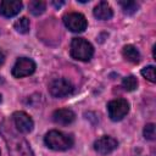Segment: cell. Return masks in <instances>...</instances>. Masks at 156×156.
Wrapping results in <instances>:
<instances>
[{"instance_id": "obj_1", "label": "cell", "mask_w": 156, "mask_h": 156, "mask_svg": "<svg viewBox=\"0 0 156 156\" xmlns=\"http://www.w3.org/2000/svg\"><path fill=\"white\" fill-rule=\"evenodd\" d=\"M0 134L6 143L10 156H34L29 143L17 132L13 123L4 119L0 123Z\"/></svg>"}, {"instance_id": "obj_2", "label": "cell", "mask_w": 156, "mask_h": 156, "mask_svg": "<svg viewBox=\"0 0 156 156\" xmlns=\"http://www.w3.org/2000/svg\"><path fill=\"white\" fill-rule=\"evenodd\" d=\"M45 145L55 151H65L73 146L74 139L72 135L58 132V130H50L44 136Z\"/></svg>"}, {"instance_id": "obj_3", "label": "cell", "mask_w": 156, "mask_h": 156, "mask_svg": "<svg viewBox=\"0 0 156 156\" xmlns=\"http://www.w3.org/2000/svg\"><path fill=\"white\" fill-rule=\"evenodd\" d=\"M71 56L79 61H89L94 55L93 45L84 38H73L69 48Z\"/></svg>"}, {"instance_id": "obj_4", "label": "cell", "mask_w": 156, "mask_h": 156, "mask_svg": "<svg viewBox=\"0 0 156 156\" xmlns=\"http://www.w3.org/2000/svg\"><path fill=\"white\" fill-rule=\"evenodd\" d=\"M74 87L67 78H56L49 84V93L54 98H65L73 93Z\"/></svg>"}, {"instance_id": "obj_5", "label": "cell", "mask_w": 156, "mask_h": 156, "mask_svg": "<svg viewBox=\"0 0 156 156\" xmlns=\"http://www.w3.org/2000/svg\"><path fill=\"white\" fill-rule=\"evenodd\" d=\"M107 112H108V117L112 121H115V122L121 121L129 112V102L126 99L111 100L107 104Z\"/></svg>"}, {"instance_id": "obj_6", "label": "cell", "mask_w": 156, "mask_h": 156, "mask_svg": "<svg viewBox=\"0 0 156 156\" xmlns=\"http://www.w3.org/2000/svg\"><path fill=\"white\" fill-rule=\"evenodd\" d=\"M63 23L65 26L71 30V32H74V33H82L87 29V26H88V22H87V18L84 15L79 13V12H69V13H66L63 16Z\"/></svg>"}, {"instance_id": "obj_7", "label": "cell", "mask_w": 156, "mask_h": 156, "mask_svg": "<svg viewBox=\"0 0 156 156\" xmlns=\"http://www.w3.org/2000/svg\"><path fill=\"white\" fill-rule=\"evenodd\" d=\"M35 68H37L35 62L32 58H29V57H20L15 62L11 73H12V76L15 78H23V77L33 74Z\"/></svg>"}, {"instance_id": "obj_8", "label": "cell", "mask_w": 156, "mask_h": 156, "mask_svg": "<svg viewBox=\"0 0 156 156\" xmlns=\"http://www.w3.org/2000/svg\"><path fill=\"white\" fill-rule=\"evenodd\" d=\"M12 123L15 126V128L23 134L30 133L33 130L34 127V122L32 119V117L26 113L24 111H16L12 115Z\"/></svg>"}, {"instance_id": "obj_9", "label": "cell", "mask_w": 156, "mask_h": 156, "mask_svg": "<svg viewBox=\"0 0 156 156\" xmlns=\"http://www.w3.org/2000/svg\"><path fill=\"white\" fill-rule=\"evenodd\" d=\"M117 146H118V141L108 135H104L94 141V150L101 156L113 152L117 149Z\"/></svg>"}, {"instance_id": "obj_10", "label": "cell", "mask_w": 156, "mask_h": 156, "mask_svg": "<svg viewBox=\"0 0 156 156\" xmlns=\"http://www.w3.org/2000/svg\"><path fill=\"white\" fill-rule=\"evenodd\" d=\"M22 7H23L22 1H18V0H4V1L0 2V15L6 17V18L13 17L17 13H20Z\"/></svg>"}, {"instance_id": "obj_11", "label": "cell", "mask_w": 156, "mask_h": 156, "mask_svg": "<svg viewBox=\"0 0 156 156\" xmlns=\"http://www.w3.org/2000/svg\"><path fill=\"white\" fill-rule=\"evenodd\" d=\"M76 119V113L69 108H58L52 113V121L61 126L71 124Z\"/></svg>"}, {"instance_id": "obj_12", "label": "cell", "mask_w": 156, "mask_h": 156, "mask_svg": "<svg viewBox=\"0 0 156 156\" xmlns=\"http://www.w3.org/2000/svg\"><path fill=\"white\" fill-rule=\"evenodd\" d=\"M93 13H94V16H95L98 20L107 21V20L112 18V16H113V10H112V7L108 5L107 1H100V2L94 7Z\"/></svg>"}, {"instance_id": "obj_13", "label": "cell", "mask_w": 156, "mask_h": 156, "mask_svg": "<svg viewBox=\"0 0 156 156\" xmlns=\"http://www.w3.org/2000/svg\"><path fill=\"white\" fill-rule=\"evenodd\" d=\"M122 55L127 61L132 63H138L140 61V52L134 45H130V44L124 45L122 49Z\"/></svg>"}, {"instance_id": "obj_14", "label": "cell", "mask_w": 156, "mask_h": 156, "mask_svg": "<svg viewBox=\"0 0 156 156\" xmlns=\"http://www.w3.org/2000/svg\"><path fill=\"white\" fill-rule=\"evenodd\" d=\"M28 9L30 11L32 15L34 16H39L41 15L45 9H46V2L45 1H41V0H33L28 4Z\"/></svg>"}, {"instance_id": "obj_15", "label": "cell", "mask_w": 156, "mask_h": 156, "mask_svg": "<svg viewBox=\"0 0 156 156\" xmlns=\"http://www.w3.org/2000/svg\"><path fill=\"white\" fill-rule=\"evenodd\" d=\"M118 4L121 5L123 13H126V15H134L139 9V4L136 1H132V0L118 1Z\"/></svg>"}, {"instance_id": "obj_16", "label": "cell", "mask_w": 156, "mask_h": 156, "mask_svg": "<svg viewBox=\"0 0 156 156\" xmlns=\"http://www.w3.org/2000/svg\"><path fill=\"white\" fill-rule=\"evenodd\" d=\"M16 32L21 33V34H27L29 32V20L27 17H21L20 20H17L13 24Z\"/></svg>"}, {"instance_id": "obj_17", "label": "cell", "mask_w": 156, "mask_h": 156, "mask_svg": "<svg viewBox=\"0 0 156 156\" xmlns=\"http://www.w3.org/2000/svg\"><path fill=\"white\" fill-rule=\"evenodd\" d=\"M122 87L124 88V90L127 91H133L138 88V79L134 76H128L126 78H123L122 80Z\"/></svg>"}, {"instance_id": "obj_18", "label": "cell", "mask_w": 156, "mask_h": 156, "mask_svg": "<svg viewBox=\"0 0 156 156\" xmlns=\"http://www.w3.org/2000/svg\"><path fill=\"white\" fill-rule=\"evenodd\" d=\"M141 76H143L145 79H147L149 82L155 83V82H156V79H155V67H154L152 65L144 67V68L141 69Z\"/></svg>"}, {"instance_id": "obj_19", "label": "cell", "mask_w": 156, "mask_h": 156, "mask_svg": "<svg viewBox=\"0 0 156 156\" xmlns=\"http://www.w3.org/2000/svg\"><path fill=\"white\" fill-rule=\"evenodd\" d=\"M143 134H144V138L147 139V140H155V124L154 123H147L145 127H144V130H143Z\"/></svg>"}, {"instance_id": "obj_20", "label": "cell", "mask_w": 156, "mask_h": 156, "mask_svg": "<svg viewBox=\"0 0 156 156\" xmlns=\"http://www.w3.org/2000/svg\"><path fill=\"white\" fill-rule=\"evenodd\" d=\"M5 62V54L2 51H0V66H2Z\"/></svg>"}, {"instance_id": "obj_21", "label": "cell", "mask_w": 156, "mask_h": 156, "mask_svg": "<svg viewBox=\"0 0 156 156\" xmlns=\"http://www.w3.org/2000/svg\"><path fill=\"white\" fill-rule=\"evenodd\" d=\"M52 4H54L56 7H60V6L63 5V1H60V2H57V1H52Z\"/></svg>"}, {"instance_id": "obj_22", "label": "cell", "mask_w": 156, "mask_h": 156, "mask_svg": "<svg viewBox=\"0 0 156 156\" xmlns=\"http://www.w3.org/2000/svg\"><path fill=\"white\" fill-rule=\"evenodd\" d=\"M0 154H1V151H0Z\"/></svg>"}]
</instances>
